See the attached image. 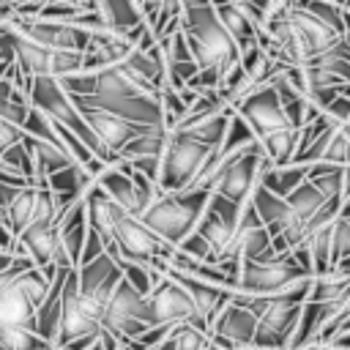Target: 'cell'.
<instances>
[{
	"label": "cell",
	"mask_w": 350,
	"mask_h": 350,
	"mask_svg": "<svg viewBox=\"0 0 350 350\" xmlns=\"http://www.w3.org/2000/svg\"><path fill=\"white\" fill-rule=\"evenodd\" d=\"M183 36L200 68L219 71L224 77L241 63V49L219 22L213 3H183Z\"/></svg>",
	"instance_id": "1"
},
{
	"label": "cell",
	"mask_w": 350,
	"mask_h": 350,
	"mask_svg": "<svg viewBox=\"0 0 350 350\" xmlns=\"http://www.w3.org/2000/svg\"><path fill=\"white\" fill-rule=\"evenodd\" d=\"M208 202H211V191H200V189H189L180 194H164L139 219L164 243L178 249L191 232H197V224Z\"/></svg>",
	"instance_id": "2"
},
{
	"label": "cell",
	"mask_w": 350,
	"mask_h": 350,
	"mask_svg": "<svg viewBox=\"0 0 350 350\" xmlns=\"http://www.w3.org/2000/svg\"><path fill=\"white\" fill-rule=\"evenodd\" d=\"M312 279L314 276L309 273V268L301 265V260L295 254H279L273 260H249L241 265L235 295L273 298V295L290 293Z\"/></svg>",
	"instance_id": "3"
},
{
	"label": "cell",
	"mask_w": 350,
	"mask_h": 350,
	"mask_svg": "<svg viewBox=\"0 0 350 350\" xmlns=\"http://www.w3.org/2000/svg\"><path fill=\"white\" fill-rule=\"evenodd\" d=\"M265 164H268V156L260 142L246 150H238L232 156H224L211 194H219L241 208L249 205L254 189L260 186V175H262Z\"/></svg>",
	"instance_id": "4"
},
{
	"label": "cell",
	"mask_w": 350,
	"mask_h": 350,
	"mask_svg": "<svg viewBox=\"0 0 350 350\" xmlns=\"http://www.w3.org/2000/svg\"><path fill=\"white\" fill-rule=\"evenodd\" d=\"M211 153H213L211 148H205V145H200L194 139H186V137L172 134L170 137V145H167V153L161 159L159 189L164 194L189 191L194 186V180L200 178V172L205 170Z\"/></svg>",
	"instance_id": "5"
},
{
	"label": "cell",
	"mask_w": 350,
	"mask_h": 350,
	"mask_svg": "<svg viewBox=\"0 0 350 350\" xmlns=\"http://www.w3.org/2000/svg\"><path fill=\"white\" fill-rule=\"evenodd\" d=\"M115 241H118V252H120V260H129V262H156V260H164L170 262L172 254H175V246L164 243L156 232H150L142 219L120 211V216L115 219Z\"/></svg>",
	"instance_id": "6"
},
{
	"label": "cell",
	"mask_w": 350,
	"mask_h": 350,
	"mask_svg": "<svg viewBox=\"0 0 350 350\" xmlns=\"http://www.w3.org/2000/svg\"><path fill=\"white\" fill-rule=\"evenodd\" d=\"M101 328L115 334L123 342H137L150 325H148V298H142L126 279L118 284L115 295L109 298L107 314Z\"/></svg>",
	"instance_id": "7"
},
{
	"label": "cell",
	"mask_w": 350,
	"mask_h": 350,
	"mask_svg": "<svg viewBox=\"0 0 350 350\" xmlns=\"http://www.w3.org/2000/svg\"><path fill=\"white\" fill-rule=\"evenodd\" d=\"M241 213H243L241 205H235V202H230V200H224L219 194H211V202H208V208H205V213H202V219L197 224V232L208 241V246L213 252V262L230 257Z\"/></svg>",
	"instance_id": "8"
},
{
	"label": "cell",
	"mask_w": 350,
	"mask_h": 350,
	"mask_svg": "<svg viewBox=\"0 0 350 350\" xmlns=\"http://www.w3.org/2000/svg\"><path fill=\"white\" fill-rule=\"evenodd\" d=\"M191 320H194V304H191L189 293L175 279L167 276L148 298V325L150 328H159V325L175 328V325H183Z\"/></svg>",
	"instance_id": "9"
},
{
	"label": "cell",
	"mask_w": 350,
	"mask_h": 350,
	"mask_svg": "<svg viewBox=\"0 0 350 350\" xmlns=\"http://www.w3.org/2000/svg\"><path fill=\"white\" fill-rule=\"evenodd\" d=\"M235 112H238V115L249 123V129L257 134V142H260L262 137H268V134H273V131L290 126V120H287V115H284V109H282V101H279V93H276L273 85H265V88L254 90L249 98H243V101L238 104ZM293 129H295V126H293Z\"/></svg>",
	"instance_id": "10"
},
{
	"label": "cell",
	"mask_w": 350,
	"mask_h": 350,
	"mask_svg": "<svg viewBox=\"0 0 350 350\" xmlns=\"http://www.w3.org/2000/svg\"><path fill=\"white\" fill-rule=\"evenodd\" d=\"M257 325H260V320H257L238 298H232V301L224 306V312L216 317V323H213V328H211V342L219 345L221 350L254 347Z\"/></svg>",
	"instance_id": "11"
},
{
	"label": "cell",
	"mask_w": 350,
	"mask_h": 350,
	"mask_svg": "<svg viewBox=\"0 0 350 350\" xmlns=\"http://www.w3.org/2000/svg\"><path fill=\"white\" fill-rule=\"evenodd\" d=\"M16 33L27 36L30 41L52 49V52H82L88 55L90 49V33L82 30V27H74V25H60V22H41V19H33V22H16L14 25Z\"/></svg>",
	"instance_id": "12"
},
{
	"label": "cell",
	"mask_w": 350,
	"mask_h": 350,
	"mask_svg": "<svg viewBox=\"0 0 350 350\" xmlns=\"http://www.w3.org/2000/svg\"><path fill=\"white\" fill-rule=\"evenodd\" d=\"M290 22H293V27H295L301 44L306 46L309 60L317 57V55H323V52H328V49H334V46H339L342 38H345L336 27H331L328 22H323V19H320L317 14H312L304 3H293V5H290Z\"/></svg>",
	"instance_id": "13"
},
{
	"label": "cell",
	"mask_w": 350,
	"mask_h": 350,
	"mask_svg": "<svg viewBox=\"0 0 350 350\" xmlns=\"http://www.w3.org/2000/svg\"><path fill=\"white\" fill-rule=\"evenodd\" d=\"M90 334H101V325L93 323L85 312H82V304H79V276H77V268L68 273L66 284H63V320H60V334H57V342L55 347H66L82 336H90Z\"/></svg>",
	"instance_id": "14"
},
{
	"label": "cell",
	"mask_w": 350,
	"mask_h": 350,
	"mask_svg": "<svg viewBox=\"0 0 350 350\" xmlns=\"http://www.w3.org/2000/svg\"><path fill=\"white\" fill-rule=\"evenodd\" d=\"M79 112H82V118L88 120V126L93 129V134L101 139V145H104L109 153H115V156H120V150H123L129 142H134L139 134L148 131V126L129 123V120H123V118H118V115H112V112L96 109V107H82Z\"/></svg>",
	"instance_id": "15"
},
{
	"label": "cell",
	"mask_w": 350,
	"mask_h": 350,
	"mask_svg": "<svg viewBox=\"0 0 350 350\" xmlns=\"http://www.w3.org/2000/svg\"><path fill=\"white\" fill-rule=\"evenodd\" d=\"M77 276H79V293L88 298H96L104 306H109V298L115 295L118 284L123 282V271H120L118 260L109 254H101L98 260H93L88 265H79Z\"/></svg>",
	"instance_id": "16"
},
{
	"label": "cell",
	"mask_w": 350,
	"mask_h": 350,
	"mask_svg": "<svg viewBox=\"0 0 350 350\" xmlns=\"http://www.w3.org/2000/svg\"><path fill=\"white\" fill-rule=\"evenodd\" d=\"M131 172H134V167L126 161V159H120L115 167H107L98 178H96V183L101 186V191L112 200V202H118L126 213H131V216H142L139 213V194H137V186H134V180H131Z\"/></svg>",
	"instance_id": "17"
},
{
	"label": "cell",
	"mask_w": 350,
	"mask_h": 350,
	"mask_svg": "<svg viewBox=\"0 0 350 350\" xmlns=\"http://www.w3.org/2000/svg\"><path fill=\"white\" fill-rule=\"evenodd\" d=\"M232 109L227 112H211V115H202V118H186L172 134L178 137H186V139H194L211 150H219L227 131H230V120H232Z\"/></svg>",
	"instance_id": "18"
},
{
	"label": "cell",
	"mask_w": 350,
	"mask_h": 350,
	"mask_svg": "<svg viewBox=\"0 0 350 350\" xmlns=\"http://www.w3.org/2000/svg\"><path fill=\"white\" fill-rule=\"evenodd\" d=\"M74 268H57V276L52 282V290L46 293V298L41 301L38 312H36V334L49 342L55 347L57 334H60V320H63V284L68 279Z\"/></svg>",
	"instance_id": "19"
},
{
	"label": "cell",
	"mask_w": 350,
	"mask_h": 350,
	"mask_svg": "<svg viewBox=\"0 0 350 350\" xmlns=\"http://www.w3.org/2000/svg\"><path fill=\"white\" fill-rule=\"evenodd\" d=\"M16 241L27 252V257H33L36 268H41V271L57 268L55 257H57L60 238H57V227L55 224H30Z\"/></svg>",
	"instance_id": "20"
},
{
	"label": "cell",
	"mask_w": 350,
	"mask_h": 350,
	"mask_svg": "<svg viewBox=\"0 0 350 350\" xmlns=\"http://www.w3.org/2000/svg\"><path fill=\"white\" fill-rule=\"evenodd\" d=\"M347 295H350V262H342L328 273L312 279V290H309L312 304L331 306V304H342Z\"/></svg>",
	"instance_id": "21"
},
{
	"label": "cell",
	"mask_w": 350,
	"mask_h": 350,
	"mask_svg": "<svg viewBox=\"0 0 350 350\" xmlns=\"http://www.w3.org/2000/svg\"><path fill=\"white\" fill-rule=\"evenodd\" d=\"M14 49H16V66L27 77H52L55 71V52L30 41L27 36L14 30Z\"/></svg>",
	"instance_id": "22"
},
{
	"label": "cell",
	"mask_w": 350,
	"mask_h": 350,
	"mask_svg": "<svg viewBox=\"0 0 350 350\" xmlns=\"http://www.w3.org/2000/svg\"><path fill=\"white\" fill-rule=\"evenodd\" d=\"M216 5V14H219V22L224 25V30L230 33V38L238 44V49H241V55L246 52V49H252V46H257L260 44V30L249 22V16L238 8V3H213Z\"/></svg>",
	"instance_id": "23"
},
{
	"label": "cell",
	"mask_w": 350,
	"mask_h": 350,
	"mask_svg": "<svg viewBox=\"0 0 350 350\" xmlns=\"http://www.w3.org/2000/svg\"><path fill=\"white\" fill-rule=\"evenodd\" d=\"M25 142H27V148H30V153H33V161H36V180H38L41 189H46V178H49V175H55V172L68 170V167L77 164V161H74L63 148H57V145L33 139V137H27V134H25Z\"/></svg>",
	"instance_id": "24"
},
{
	"label": "cell",
	"mask_w": 350,
	"mask_h": 350,
	"mask_svg": "<svg viewBox=\"0 0 350 350\" xmlns=\"http://www.w3.org/2000/svg\"><path fill=\"white\" fill-rule=\"evenodd\" d=\"M38 197H41V186H27L16 194V200L5 208L3 224L14 232V238H19L33 221H36V211H38Z\"/></svg>",
	"instance_id": "25"
},
{
	"label": "cell",
	"mask_w": 350,
	"mask_h": 350,
	"mask_svg": "<svg viewBox=\"0 0 350 350\" xmlns=\"http://www.w3.org/2000/svg\"><path fill=\"white\" fill-rule=\"evenodd\" d=\"M98 8H101V16L107 19V27L115 36H123L126 38L134 27L145 25L137 3H129V0H104V3H98Z\"/></svg>",
	"instance_id": "26"
},
{
	"label": "cell",
	"mask_w": 350,
	"mask_h": 350,
	"mask_svg": "<svg viewBox=\"0 0 350 350\" xmlns=\"http://www.w3.org/2000/svg\"><path fill=\"white\" fill-rule=\"evenodd\" d=\"M309 178V167H301V164H287V167H273L271 161L265 164L262 175H260V183L273 191L276 197H287L293 189H298L304 180Z\"/></svg>",
	"instance_id": "27"
},
{
	"label": "cell",
	"mask_w": 350,
	"mask_h": 350,
	"mask_svg": "<svg viewBox=\"0 0 350 350\" xmlns=\"http://www.w3.org/2000/svg\"><path fill=\"white\" fill-rule=\"evenodd\" d=\"M170 131L164 129H148L145 134H139L134 142H129L120 150V159L126 161H137V159H164L167 145H170Z\"/></svg>",
	"instance_id": "28"
},
{
	"label": "cell",
	"mask_w": 350,
	"mask_h": 350,
	"mask_svg": "<svg viewBox=\"0 0 350 350\" xmlns=\"http://www.w3.org/2000/svg\"><path fill=\"white\" fill-rule=\"evenodd\" d=\"M284 200H287V205L293 208V213H295L298 219H304L306 224H309V221H312V219H314V216H317V213L331 202V200H325V194H323V191H320L309 178H306L298 189H293Z\"/></svg>",
	"instance_id": "29"
},
{
	"label": "cell",
	"mask_w": 350,
	"mask_h": 350,
	"mask_svg": "<svg viewBox=\"0 0 350 350\" xmlns=\"http://www.w3.org/2000/svg\"><path fill=\"white\" fill-rule=\"evenodd\" d=\"M30 109H33L30 98L25 93H19L11 79H3L0 82V118L22 129L27 115H30Z\"/></svg>",
	"instance_id": "30"
},
{
	"label": "cell",
	"mask_w": 350,
	"mask_h": 350,
	"mask_svg": "<svg viewBox=\"0 0 350 350\" xmlns=\"http://www.w3.org/2000/svg\"><path fill=\"white\" fill-rule=\"evenodd\" d=\"M0 167L11 170V172H16V175H22V178H27V180H36V161H33V153H30L25 137H22V142H16L14 148H8V150L0 156ZM36 183H38V180H36Z\"/></svg>",
	"instance_id": "31"
},
{
	"label": "cell",
	"mask_w": 350,
	"mask_h": 350,
	"mask_svg": "<svg viewBox=\"0 0 350 350\" xmlns=\"http://www.w3.org/2000/svg\"><path fill=\"white\" fill-rule=\"evenodd\" d=\"M0 347L3 350H55L36 331H25V328H5V331H0Z\"/></svg>",
	"instance_id": "32"
},
{
	"label": "cell",
	"mask_w": 350,
	"mask_h": 350,
	"mask_svg": "<svg viewBox=\"0 0 350 350\" xmlns=\"http://www.w3.org/2000/svg\"><path fill=\"white\" fill-rule=\"evenodd\" d=\"M22 134H27V137H33V139H41V142H49V145H57V148H63V142H60V137H57V131H55V123H52V118H46L41 109H30V115H27V120H25V126H22ZM66 150V148H63Z\"/></svg>",
	"instance_id": "33"
},
{
	"label": "cell",
	"mask_w": 350,
	"mask_h": 350,
	"mask_svg": "<svg viewBox=\"0 0 350 350\" xmlns=\"http://www.w3.org/2000/svg\"><path fill=\"white\" fill-rule=\"evenodd\" d=\"M350 262V221L339 213L331 227V268Z\"/></svg>",
	"instance_id": "34"
},
{
	"label": "cell",
	"mask_w": 350,
	"mask_h": 350,
	"mask_svg": "<svg viewBox=\"0 0 350 350\" xmlns=\"http://www.w3.org/2000/svg\"><path fill=\"white\" fill-rule=\"evenodd\" d=\"M172 339L178 345V350H208L211 347V334L183 323V325H175L172 328Z\"/></svg>",
	"instance_id": "35"
},
{
	"label": "cell",
	"mask_w": 350,
	"mask_h": 350,
	"mask_svg": "<svg viewBox=\"0 0 350 350\" xmlns=\"http://www.w3.org/2000/svg\"><path fill=\"white\" fill-rule=\"evenodd\" d=\"M60 88L71 96V98H88V96H96V74H68L63 79H57Z\"/></svg>",
	"instance_id": "36"
},
{
	"label": "cell",
	"mask_w": 350,
	"mask_h": 350,
	"mask_svg": "<svg viewBox=\"0 0 350 350\" xmlns=\"http://www.w3.org/2000/svg\"><path fill=\"white\" fill-rule=\"evenodd\" d=\"M186 257H191V260H197V262H213V252H211V246H208V241L200 235V232H191L180 246H178Z\"/></svg>",
	"instance_id": "37"
},
{
	"label": "cell",
	"mask_w": 350,
	"mask_h": 350,
	"mask_svg": "<svg viewBox=\"0 0 350 350\" xmlns=\"http://www.w3.org/2000/svg\"><path fill=\"white\" fill-rule=\"evenodd\" d=\"M101 254H107V249H104V241H101V235H98L96 230H88V241H85V249H82L79 265H88V262L98 260ZM79 265H77V268H79Z\"/></svg>",
	"instance_id": "38"
},
{
	"label": "cell",
	"mask_w": 350,
	"mask_h": 350,
	"mask_svg": "<svg viewBox=\"0 0 350 350\" xmlns=\"http://www.w3.org/2000/svg\"><path fill=\"white\" fill-rule=\"evenodd\" d=\"M22 129L19 126H14V123H8V120H3L0 118V156L8 150V148H14L16 142H22Z\"/></svg>",
	"instance_id": "39"
},
{
	"label": "cell",
	"mask_w": 350,
	"mask_h": 350,
	"mask_svg": "<svg viewBox=\"0 0 350 350\" xmlns=\"http://www.w3.org/2000/svg\"><path fill=\"white\" fill-rule=\"evenodd\" d=\"M22 189L19 186H11V183H0V208L5 211L14 200H16V194H19Z\"/></svg>",
	"instance_id": "40"
},
{
	"label": "cell",
	"mask_w": 350,
	"mask_h": 350,
	"mask_svg": "<svg viewBox=\"0 0 350 350\" xmlns=\"http://www.w3.org/2000/svg\"><path fill=\"white\" fill-rule=\"evenodd\" d=\"M96 342H98V334H90V336H82V339H77V342H71V345H66L60 350H90Z\"/></svg>",
	"instance_id": "41"
},
{
	"label": "cell",
	"mask_w": 350,
	"mask_h": 350,
	"mask_svg": "<svg viewBox=\"0 0 350 350\" xmlns=\"http://www.w3.org/2000/svg\"><path fill=\"white\" fill-rule=\"evenodd\" d=\"M14 260H16V257H14L11 252H0V276L11 271V265H14Z\"/></svg>",
	"instance_id": "42"
},
{
	"label": "cell",
	"mask_w": 350,
	"mask_h": 350,
	"mask_svg": "<svg viewBox=\"0 0 350 350\" xmlns=\"http://www.w3.org/2000/svg\"><path fill=\"white\" fill-rule=\"evenodd\" d=\"M153 350H178V345H175V339H172V334L159 345V347H153Z\"/></svg>",
	"instance_id": "43"
},
{
	"label": "cell",
	"mask_w": 350,
	"mask_h": 350,
	"mask_svg": "<svg viewBox=\"0 0 350 350\" xmlns=\"http://www.w3.org/2000/svg\"><path fill=\"white\" fill-rule=\"evenodd\" d=\"M339 134H342V139H345V145H347V150H350V120L339 129Z\"/></svg>",
	"instance_id": "44"
},
{
	"label": "cell",
	"mask_w": 350,
	"mask_h": 350,
	"mask_svg": "<svg viewBox=\"0 0 350 350\" xmlns=\"http://www.w3.org/2000/svg\"><path fill=\"white\" fill-rule=\"evenodd\" d=\"M342 216L350 221V197H347V200H345V205H342Z\"/></svg>",
	"instance_id": "45"
},
{
	"label": "cell",
	"mask_w": 350,
	"mask_h": 350,
	"mask_svg": "<svg viewBox=\"0 0 350 350\" xmlns=\"http://www.w3.org/2000/svg\"><path fill=\"white\" fill-rule=\"evenodd\" d=\"M345 186H347V197H350V167L345 170Z\"/></svg>",
	"instance_id": "46"
},
{
	"label": "cell",
	"mask_w": 350,
	"mask_h": 350,
	"mask_svg": "<svg viewBox=\"0 0 350 350\" xmlns=\"http://www.w3.org/2000/svg\"><path fill=\"white\" fill-rule=\"evenodd\" d=\"M98 336H101V334H98ZM90 350H107V347H104V345H101V339H98V342H96V345H93Z\"/></svg>",
	"instance_id": "47"
},
{
	"label": "cell",
	"mask_w": 350,
	"mask_h": 350,
	"mask_svg": "<svg viewBox=\"0 0 350 350\" xmlns=\"http://www.w3.org/2000/svg\"><path fill=\"white\" fill-rule=\"evenodd\" d=\"M0 350H3V347H0Z\"/></svg>",
	"instance_id": "48"
}]
</instances>
